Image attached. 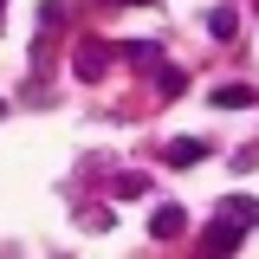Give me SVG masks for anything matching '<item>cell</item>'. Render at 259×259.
<instances>
[{
    "label": "cell",
    "mask_w": 259,
    "mask_h": 259,
    "mask_svg": "<svg viewBox=\"0 0 259 259\" xmlns=\"http://www.w3.org/2000/svg\"><path fill=\"white\" fill-rule=\"evenodd\" d=\"M240 240H246V227L227 221V214H214L207 233H201V259H233V253H240Z\"/></svg>",
    "instance_id": "cell-1"
},
{
    "label": "cell",
    "mask_w": 259,
    "mask_h": 259,
    "mask_svg": "<svg viewBox=\"0 0 259 259\" xmlns=\"http://www.w3.org/2000/svg\"><path fill=\"white\" fill-rule=\"evenodd\" d=\"M71 71L91 84V78H104L110 71V39H78V52H71Z\"/></svg>",
    "instance_id": "cell-2"
},
{
    "label": "cell",
    "mask_w": 259,
    "mask_h": 259,
    "mask_svg": "<svg viewBox=\"0 0 259 259\" xmlns=\"http://www.w3.org/2000/svg\"><path fill=\"white\" fill-rule=\"evenodd\" d=\"M149 233H156V240H182V233H188V214H182L175 201H162L156 214H149Z\"/></svg>",
    "instance_id": "cell-3"
},
{
    "label": "cell",
    "mask_w": 259,
    "mask_h": 259,
    "mask_svg": "<svg viewBox=\"0 0 259 259\" xmlns=\"http://www.w3.org/2000/svg\"><path fill=\"white\" fill-rule=\"evenodd\" d=\"M162 162H168V168H194V162H207V143H201V136H182V143L162 149Z\"/></svg>",
    "instance_id": "cell-4"
},
{
    "label": "cell",
    "mask_w": 259,
    "mask_h": 259,
    "mask_svg": "<svg viewBox=\"0 0 259 259\" xmlns=\"http://www.w3.org/2000/svg\"><path fill=\"white\" fill-rule=\"evenodd\" d=\"M207 97H214V110H253V104H259L253 84H214Z\"/></svg>",
    "instance_id": "cell-5"
},
{
    "label": "cell",
    "mask_w": 259,
    "mask_h": 259,
    "mask_svg": "<svg viewBox=\"0 0 259 259\" xmlns=\"http://www.w3.org/2000/svg\"><path fill=\"white\" fill-rule=\"evenodd\" d=\"M221 214H227V221H240V227H259V201H253V194H227Z\"/></svg>",
    "instance_id": "cell-6"
},
{
    "label": "cell",
    "mask_w": 259,
    "mask_h": 259,
    "mask_svg": "<svg viewBox=\"0 0 259 259\" xmlns=\"http://www.w3.org/2000/svg\"><path fill=\"white\" fill-rule=\"evenodd\" d=\"M207 32H214V39H240V13H233V7H214V13H207Z\"/></svg>",
    "instance_id": "cell-7"
},
{
    "label": "cell",
    "mask_w": 259,
    "mask_h": 259,
    "mask_svg": "<svg viewBox=\"0 0 259 259\" xmlns=\"http://www.w3.org/2000/svg\"><path fill=\"white\" fill-rule=\"evenodd\" d=\"M123 59L136 65V71H156V65H162V46H156V39H136V46L123 52Z\"/></svg>",
    "instance_id": "cell-8"
},
{
    "label": "cell",
    "mask_w": 259,
    "mask_h": 259,
    "mask_svg": "<svg viewBox=\"0 0 259 259\" xmlns=\"http://www.w3.org/2000/svg\"><path fill=\"white\" fill-rule=\"evenodd\" d=\"M110 194H117V201H136V194H149V175H136V168H123V175L110 182Z\"/></svg>",
    "instance_id": "cell-9"
},
{
    "label": "cell",
    "mask_w": 259,
    "mask_h": 259,
    "mask_svg": "<svg viewBox=\"0 0 259 259\" xmlns=\"http://www.w3.org/2000/svg\"><path fill=\"white\" fill-rule=\"evenodd\" d=\"M149 84H156L162 97H182V91H188V78H182L175 65H162V71H156V78H149Z\"/></svg>",
    "instance_id": "cell-10"
},
{
    "label": "cell",
    "mask_w": 259,
    "mask_h": 259,
    "mask_svg": "<svg viewBox=\"0 0 259 259\" xmlns=\"http://www.w3.org/2000/svg\"><path fill=\"white\" fill-rule=\"evenodd\" d=\"M117 7H149V0H117Z\"/></svg>",
    "instance_id": "cell-11"
},
{
    "label": "cell",
    "mask_w": 259,
    "mask_h": 259,
    "mask_svg": "<svg viewBox=\"0 0 259 259\" xmlns=\"http://www.w3.org/2000/svg\"><path fill=\"white\" fill-rule=\"evenodd\" d=\"M0 117H7V104H0Z\"/></svg>",
    "instance_id": "cell-12"
},
{
    "label": "cell",
    "mask_w": 259,
    "mask_h": 259,
    "mask_svg": "<svg viewBox=\"0 0 259 259\" xmlns=\"http://www.w3.org/2000/svg\"><path fill=\"white\" fill-rule=\"evenodd\" d=\"M0 13H7V0H0Z\"/></svg>",
    "instance_id": "cell-13"
}]
</instances>
